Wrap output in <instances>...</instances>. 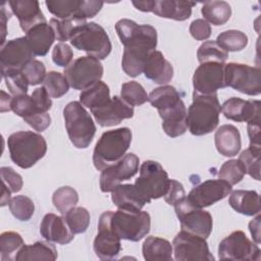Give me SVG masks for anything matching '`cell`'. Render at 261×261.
Listing matches in <instances>:
<instances>
[{"label": "cell", "instance_id": "58", "mask_svg": "<svg viewBox=\"0 0 261 261\" xmlns=\"http://www.w3.org/2000/svg\"><path fill=\"white\" fill-rule=\"evenodd\" d=\"M11 101H12V97L8 94H6L4 91H1V112H6V111H10L11 110Z\"/></svg>", "mask_w": 261, "mask_h": 261}, {"label": "cell", "instance_id": "35", "mask_svg": "<svg viewBox=\"0 0 261 261\" xmlns=\"http://www.w3.org/2000/svg\"><path fill=\"white\" fill-rule=\"evenodd\" d=\"M24 245L21 236L15 231H4L0 236L1 261L15 260L19 249Z\"/></svg>", "mask_w": 261, "mask_h": 261}, {"label": "cell", "instance_id": "11", "mask_svg": "<svg viewBox=\"0 0 261 261\" xmlns=\"http://www.w3.org/2000/svg\"><path fill=\"white\" fill-rule=\"evenodd\" d=\"M103 65L92 56H82L64 68L63 74L74 90L84 91L99 82L103 75Z\"/></svg>", "mask_w": 261, "mask_h": 261}, {"label": "cell", "instance_id": "60", "mask_svg": "<svg viewBox=\"0 0 261 261\" xmlns=\"http://www.w3.org/2000/svg\"><path fill=\"white\" fill-rule=\"evenodd\" d=\"M10 194L11 192L3 185V190H2V197H1V206H5L9 203L10 199Z\"/></svg>", "mask_w": 261, "mask_h": 261}, {"label": "cell", "instance_id": "37", "mask_svg": "<svg viewBox=\"0 0 261 261\" xmlns=\"http://www.w3.org/2000/svg\"><path fill=\"white\" fill-rule=\"evenodd\" d=\"M260 147L261 145L250 144L238 159L242 163L245 172L256 180H260Z\"/></svg>", "mask_w": 261, "mask_h": 261}, {"label": "cell", "instance_id": "49", "mask_svg": "<svg viewBox=\"0 0 261 261\" xmlns=\"http://www.w3.org/2000/svg\"><path fill=\"white\" fill-rule=\"evenodd\" d=\"M0 174L3 185L11 192L17 193L21 190L23 181L20 174L14 171L13 168L8 166H2L0 168Z\"/></svg>", "mask_w": 261, "mask_h": 261}, {"label": "cell", "instance_id": "1", "mask_svg": "<svg viewBox=\"0 0 261 261\" xmlns=\"http://www.w3.org/2000/svg\"><path fill=\"white\" fill-rule=\"evenodd\" d=\"M115 30L124 46L121 67L128 76L136 77L143 72L147 58L157 47V32L150 24H138L127 18L119 19Z\"/></svg>", "mask_w": 261, "mask_h": 261}, {"label": "cell", "instance_id": "27", "mask_svg": "<svg viewBox=\"0 0 261 261\" xmlns=\"http://www.w3.org/2000/svg\"><path fill=\"white\" fill-rule=\"evenodd\" d=\"M195 5V2L189 1L155 0L152 3L151 12L159 17L182 21L191 16L192 8Z\"/></svg>", "mask_w": 261, "mask_h": 261}, {"label": "cell", "instance_id": "34", "mask_svg": "<svg viewBox=\"0 0 261 261\" xmlns=\"http://www.w3.org/2000/svg\"><path fill=\"white\" fill-rule=\"evenodd\" d=\"M204 19L213 25H222L231 15L230 5L225 1H206L201 8Z\"/></svg>", "mask_w": 261, "mask_h": 261}, {"label": "cell", "instance_id": "16", "mask_svg": "<svg viewBox=\"0 0 261 261\" xmlns=\"http://www.w3.org/2000/svg\"><path fill=\"white\" fill-rule=\"evenodd\" d=\"M35 55L25 37L7 41L1 46L0 62L2 76L14 70H21Z\"/></svg>", "mask_w": 261, "mask_h": 261}, {"label": "cell", "instance_id": "31", "mask_svg": "<svg viewBox=\"0 0 261 261\" xmlns=\"http://www.w3.org/2000/svg\"><path fill=\"white\" fill-rule=\"evenodd\" d=\"M57 250L49 241H39L33 245H23L15 256V261L28 260H56Z\"/></svg>", "mask_w": 261, "mask_h": 261}, {"label": "cell", "instance_id": "22", "mask_svg": "<svg viewBox=\"0 0 261 261\" xmlns=\"http://www.w3.org/2000/svg\"><path fill=\"white\" fill-rule=\"evenodd\" d=\"M260 101L243 100L232 97L221 105L223 115L230 120L238 122H249L260 119Z\"/></svg>", "mask_w": 261, "mask_h": 261}, {"label": "cell", "instance_id": "43", "mask_svg": "<svg viewBox=\"0 0 261 261\" xmlns=\"http://www.w3.org/2000/svg\"><path fill=\"white\" fill-rule=\"evenodd\" d=\"M43 87H45V89L52 98L58 99L68 92L69 84L64 74L52 70L47 72L46 77L43 82Z\"/></svg>", "mask_w": 261, "mask_h": 261}, {"label": "cell", "instance_id": "12", "mask_svg": "<svg viewBox=\"0 0 261 261\" xmlns=\"http://www.w3.org/2000/svg\"><path fill=\"white\" fill-rule=\"evenodd\" d=\"M176 216L180 222L181 230L207 239L213 227L212 216L202 208L194 207L187 199V196L177 201L174 205Z\"/></svg>", "mask_w": 261, "mask_h": 261}, {"label": "cell", "instance_id": "19", "mask_svg": "<svg viewBox=\"0 0 261 261\" xmlns=\"http://www.w3.org/2000/svg\"><path fill=\"white\" fill-rule=\"evenodd\" d=\"M231 192V186L222 179H207L191 190L188 201L197 208H205L224 199Z\"/></svg>", "mask_w": 261, "mask_h": 261}, {"label": "cell", "instance_id": "51", "mask_svg": "<svg viewBox=\"0 0 261 261\" xmlns=\"http://www.w3.org/2000/svg\"><path fill=\"white\" fill-rule=\"evenodd\" d=\"M190 34L194 39L204 41L211 36V27L205 19L198 18L191 22Z\"/></svg>", "mask_w": 261, "mask_h": 261}, {"label": "cell", "instance_id": "15", "mask_svg": "<svg viewBox=\"0 0 261 261\" xmlns=\"http://www.w3.org/2000/svg\"><path fill=\"white\" fill-rule=\"evenodd\" d=\"M174 259L177 261H213L214 257L210 253L206 239L180 230L172 242Z\"/></svg>", "mask_w": 261, "mask_h": 261}, {"label": "cell", "instance_id": "30", "mask_svg": "<svg viewBox=\"0 0 261 261\" xmlns=\"http://www.w3.org/2000/svg\"><path fill=\"white\" fill-rule=\"evenodd\" d=\"M228 204L234 211L247 216H254L260 212V197L256 191H232L228 198Z\"/></svg>", "mask_w": 261, "mask_h": 261}, {"label": "cell", "instance_id": "50", "mask_svg": "<svg viewBox=\"0 0 261 261\" xmlns=\"http://www.w3.org/2000/svg\"><path fill=\"white\" fill-rule=\"evenodd\" d=\"M72 57V49L66 43H58L52 50V60L58 66L67 67L71 63Z\"/></svg>", "mask_w": 261, "mask_h": 261}, {"label": "cell", "instance_id": "5", "mask_svg": "<svg viewBox=\"0 0 261 261\" xmlns=\"http://www.w3.org/2000/svg\"><path fill=\"white\" fill-rule=\"evenodd\" d=\"M132 137V130L128 127H119L103 133L93 152L95 168L103 170L119 161L129 148Z\"/></svg>", "mask_w": 261, "mask_h": 261}, {"label": "cell", "instance_id": "8", "mask_svg": "<svg viewBox=\"0 0 261 261\" xmlns=\"http://www.w3.org/2000/svg\"><path fill=\"white\" fill-rule=\"evenodd\" d=\"M70 44L88 56L99 60L105 59L111 52L112 46L106 31L96 22H86L75 28L70 38Z\"/></svg>", "mask_w": 261, "mask_h": 261}, {"label": "cell", "instance_id": "32", "mask_svg": "<svg viewBox=\"0 0 261 261\" xmlns=\"http://www.w3.org/2000/svg\"><path fill=\"white\" fill-rule=\"evenodd\" d=\"M144 259L147 261L172 260V245L159 237H148L142 246Z\"/></svg>", "mask_w": 261, "mask_h": 261}, {"label": "cell", "instance_id": "3", "mask_svg": "<svg viewBox=\"0 0 261 261\" xmlns=\"http://www.w3.org/2000/svg\"><path fill=\"white\" fill-rule=\"evenodd\" d=\"M221 106L217 94L193 93V102L188 109L187 123L194 136H204L213 132L219 122Z\"/></svg>", "mask_w": 261, "mask_h": 261}, {"label": "cell", "instance_id": "36", "mask_svg": "<svg viewBox=\"0 0 261 261\" xmlns=\"http://www.w3.org/2000/svg\"><path fill=\"white\" fill-rule=\"evenodd\" d=\"M216 43L227 53L242 51L248 45V37L238 30H228L217 36Z\"/></svg>", "mask_w": 261, "mask_h": 261}, {"label": "cell", "instance_id": "56", "mask_svg": "<svg viewBox=\"0 0 261 261\" xmlns=\"http://www.w3.org/2000/svg\"><path fill=\"white\" fill-rule=\"evenodd\" d=\"M249 229L254 242L257 245H259L260 244V215L259 214H257L256 218L250 221Z\"/></svg>", "mask_w": 261, "mask_h": 261}, {"label": "cell", "instance_id": "18", "mask_svg": "<svg viewBox=\"0 0 261 261\" xmlns=\"http://www.w3.org/2000/svg\"><path fill=\"white\" fill-rule=\"evenodd\" d=\"M224 66L221 62L201 63L193 75L194 92L208 95L225 88Z\"/></svg>", "mask_w": 261, "mask_h": 261}, {"label": "cell", "instance_id": "38", "mask_svg": "<svg viewBox=\"0 0 261 261\" xmlns=\"http://www.w3.org/2000/svg\"><path fill=\"white\" fill-rule=\"evenodd\" d=\"M54 207L61 213L65 214L69 209L74 207L79 202L77 192L71 187L58 188L52 196Z\"/></svg>", "mask_w": 261, "mask_h": 261}, {"label": "cell", "instance_id": "17", "mask_svg": "<svg viewBox=\"0 0 261 261\" xmlns=\"http://www.w3.org/2000/svg\"><path fill=\"white\" fill-rule=\"evenodd\" d=\"M139 157L134 153H128L116 163L101 170V191L103 193H109L123 180L130 179L139 171Z\"/></svg>", "mask_w": 261, "mask_h": 261}, {"label": "cell", "instance_id": "39", "mask_svg": "<svg viewBox=\"0 0 261 261\" xmlns=\"http://www.w3.org/2000/svg\"><path fill=\"white\" fill-rule=\"evenodd\" d=\"M120 97L130 106H141L149 99V95L141 84L130 81L122 84Z\"/></svg>", "mask_w": 261, "mask_h": 261}, {"label": "cell", "instance_id": "59", "mask_svg": "<svg viewBox=\"0 0 261 261\" xmlns=\"http://www.w3.org/2000/svg\"><path fill=\"white\" fill-rule=\"evenodd\" d=\"M152 3H153V1H150V0H148V1H133V5L138 10H141L144 12H151Z\"/></svg>", "mask_w": 261, "mask_h": 261}, {"label": "cell", "instance_id": "40", "mask_svg": "<svg viewBox=\"0 0 261 261\" xmlns=\"http://www.w3.org/2000/svg\"><path fill=\"white\" fill-rule=\"evenodd\" d=\"M198 61L200 63L205 62H221L224 63L228 57V53L223 50L216 41L204 42L197 51Z\"/></svg>", "mask_w": 261, "mask_h": 261}, {"label": "cell", "instance_id": "6", "mask_svg": "<svg viewBox=\"0 0 261 261\" xmlns=\"http://www.w3.org/2000/svg\"><path fill=\"white\" fill-rule=\"evenodd\" d=\"M101 215L120 240L139 242L150 231L151 217L147 211L130 212L118 209L105 211Z\"/></svg>", "mask_w": 261, "mask_h": 261}, {"label": "cell", "instance_id": "52", "mask_svg": "<svg viewBox=\"0 0 261 261\" xmlns=\"http://www.w3.org/2000/svg\"><path fill=\"white\" fill-rule=\"evenodd\" d=\"M32 98L36 104V107L38 111L40 112H47L48 110L51 109L52 106V100L51 96L45 89V87H40L37 88L33 93H32Z\"/></svg>", "mask_w": 261, "mask_h": 261}, {"label": "cell", "instance_id": "25", "mask_svg": "<svg viewBox=\"0 0 261 261\" xmlns=\"http://www.w3.org/2000/svg\"><path fill=\"white\" fill-rule=\"evenodd\" d=\"M143 73L148 80L164 86L172 80L173 67L160 51L155 50L147 58Z\"/></svg>", "mask_w": 261, "mask_h": 261}, {"label": "cell", "instance_id": "47", "mask_svg": "<svg viewBox=\"0 0 261 261\" xmlns=\"http://www.w3.org/2000/svg\"><path fill=\"white\" fill-rule=\"evenodd\" d=\"M11 110L16 115H18L22 118L28 117L36 112H40V111H38L32 96H29L27 94L12 97Z\"/></svg>", "mask_w": 261, "mask_h": 261}, {"label": "cell", "instance_id": "24", "mask_svg": "<svg viewBox=\"0 0 261 261\" xmlns=\"http://www.w3.org/2000/svg\"><path fill=\"white\" fill-rule=\"evenodd\" d=\"M8 5L14 15H16L21 30L28 33L34 27L45 23L46 18L40 8V4L35 0H9Z\"/></svg>", "mask_w": 261, "mask_h": 261}, {"label": "cell", "instance_id": "48", "mask_svg": "<svg viewBox=\"0 0 261 261\" xmlns=\"http://www.w3.org/2000/svg\"><path fill=\"white\" fill-rule=\"evenodd\" d=\"M31 86H37L44 82L46 77V68L43 62L33 59L21 69Z\"/></svg>", "mask_w": 261, "mask_h": 261}, {"label": "cell", "instance_id": "33", "mask_svg": "<svg viewBox=\"0 0 261 261\" xmlns=\"http://www.w3.org/2000/svg\"><path fill=\"white\" fill-rule=\"evenodd\" d=\"M109 87L104 82H97L80 94V102L90 110L98 108L110 100Z\"/></svg>", "mask_w": 261, "mask_h": 261}, {"label": "cell", "instance_id": "44", "mask_svg": "<svg viewBox=\"0 0 261 261\" xmlns=\"http://www.w3.org/2000/svg\"><path fill=\"white\" fill-rule=\"evenodd\" d=\"M84 23H86V20H81L75 18H66V19L51 18L49 21L50 27L54 31L55 38L57 39V41H60V43L70 40L75 28Z\"/></svg>", "mask_w": 261, "mask_h": 261}, {"label": "cell", "instance_id": "55", "mask_svg": "<svg viewBox=\"0 0 261 261\" xmlns=\"http://www.w3.org/2000/svg\"><path fill=\"white\" fill-rule=\"evenodd\" d=\"M248 136L251 145H260V119L247 122Z\"/></svg>", "mask_w": 261, "mask_h": 261}, {"label": "cell", "instance_id": "14", "mask_svg": "<svg viewBox=\"0 0 261 261\" xmlns=\"http://www.w3.org/2000/svg\"><path fill=\"white\" fill-rule=\"evenodd\" d=\"M47 9L58 19L75 18L86 20L94 17L102 8L98 0H47Z\"/></svg>", "mask_w": 261, "mask_h": 261}, {"label": "cell", "instance_id": "53", "mask_svg": "<svg viewBox=\"0 0 261 261\" xmlns=\"http://www.w3.org/2000/svg\"><path fill=\"white\" fill-rule=\"evenodd\" d=\"M23 120L37 132L45 130L51 123V117L48 112H36L28 117H24Z\"/></svg>", "mask_w": 261, "mask_h": 261}, {"label": "cell", "instance_id": "20", "mask_svg": "<svg viewBox=\"0 0 261 261\" xmlns=\"http://www.w3.org/2000/svg\"><path fill=\"white\" fill-rule=\"evenodd\" d=\"M91 113L93 114L96 122L105 127L116 125L123 119L132 118L134 116V108L121 97L114 96L102 106L92 109Z\"/></svg>", "mask_w": 261, "mask_h": 261}, {"label": "cell", "instance_id": "10", "mask_svg": "<svg viewBox=\"0 0 261 261\" xmlns=\"http://www.w3.org/2000/svg\"><path fill=\"white\" fill-rule=\"evenodd\" d=\"M225 86L249 95L257 96L261 93V70L248 64L229 62L224 66Z\"/></svg>", "mask_w": 261, "mask_h": 261}, {"label": "cell", "instance_id": "41", "mask_svg": "<svg viewBox=\"0 0 261 261\" xmlns=\"http://www.w3.org/2000/svg\"><path fill=\"white\" fill-rule=\"evenodd\" d=\"M64 218L71 229V231L75 233L85 232L90 224V213L84 207H72L65 214Z\"/></svg>", "mask_w": 261, "mask_h": 261}, {"label": "cell", "instance_id": "45", "mask_svg": "<svg viewBox=\"0 0 261 261\" xmlns=\"http://www.w3.org/2000/svg\"><path fill=\"white\" fill-rule=\"evenodd\" d=\"M245 174V169L238 159H230L225 161L218 171V177L228 182L231 187L240 182Z\"/></svg>", "mask_w": 261, "mask_h": 261}, {"label": "cell", "instance_id": "2", "mask_svg": "<svg viewBox=\"0 0 261 261\" xmlns=\"http://www.w3.org/2000/svg\"><path fill=\"white\" fill-rule=\"evenodd\" d=\"M148 101L156 108L162 119V128L170 138H176L188 129V110L179 93L169 85L154 89L149 94Z\"/></svg>", "mask_w": 261, "mask_h": 261}, {"label": "cell", "instance_id": "46", "mask_svg": "<svg viewBox=\"0 0 261 261\" xmlns=\"http://www.w3.org/2000/svg\"><path fill=\"white\" fill-rule=\"evenodd\" d=\"M6 87L13 96L24 95L28 93L29 82L21 70H14L6 73L4 76Z\"/></svg>", "mask_w": 261, "mask_h": 261}, {"label": "cell", "instance_id": "7", "mask_svg": "<svg viewBox=\"0 0 261 261\" xmlns=\"http://www.w3.org/2000/svg\"><path fill=\"white\" fill-rule=\"evenodd\" d=\"M65 128L71 144L77 149H86L92 143L96 125L91 114L81 102H69L63 109Z\"/></svg>", "mask_w": 261, "mask_h": 261}, {"label": "cell", "instance_id": "23", "mask_svg": "<svg viewBox=\"0 0 261 261\" xmlns=\"http://www.w3.org/2000/svg\"><path fill=\"white\" fill-rule=\"evenodd\" d=\"M40 233L45 240L59 245H66L74 238L65 218L54 213H48L43 217Z\"/></svg>", "mask_w": 261, "mask_h": 261}, {"label": "cell", "instance_id": "54", "mask_svg": "<svg viewBox=\"0 0 261 261\" xmlns=\"http://www.w3.org/2000/svg\"><path fill=\"white\" fill-rule=\"evenodd\" d=\"M163 197L167 204L173 206L177 201H179L180 199L186 197V192H185L184 186L175 179H169L168 189Z\"/></svg>", "mask_w": 261, "mask_h": 261}, {"label": "cell", "instance_id": "29", "mask_svg": "<svg viewBox=\"0 0 261 261\" xmlns=\"http://www.w3.org/2000/svg\"><path fill=\"white\" fill-rule=\"evenodd\" d=\"M25 38L35 56H45L56 39L53 29L47 22L31 29Z\"/></svg>", "mask_w": 261, "mask_h": 261}, {"label": "cell", "instance_id": "21", "mask_svg": "<svg viewBox=\"0 0 261 261\" xmlns=\"http://www.w3.org/2000/svg\"><path fill=\"white\" fill-rule=\"evenodd\" d=\"M93 249L101 260H113L121 251L120 239L111 230L102 215L99 218L98 233L94 240Z\"/></svg>", "mask_w": 261, "mask_h": 261}, {"label": "cell", "instance_id": "57", "mask_svg": "<svg viewBox=\"0 0 261 261\" xmlns=\"http://www.w3.org/2000/svg\"><path fill=\"white\" fill-rule=\"evenodd\" d=\"M10 14L11 12L7 11V9L5 8V4H3L1 6V17H0V21H1V33H2V38H1V46L4 45V42H5V36H6V22H7V19H9L10 17Z\"/></svg>", "mask_w": 261, "mask_h": 261}, {"label": "cell", "instance_id": "26", "mask_svg": "<svg viewBox=\"0 0 261 261\" xmlns=\"http://www.w3.org/2000/svg\"><path fill=\"white\" fill-rule=\"evenodd\" d=\"M111 200L114 205L121 210L139 212L148 201L139 193L135 185H118L111 191Z\"/></svg>", "mask_w": 261, "mask_h": 261}, {"label": "cell", "instance_id": "4", "mask_svg": "<svg viewBox=\"0 0 261 261\" xmlns=\"http://www.w3.org/2000/svg\"><path fill=\"white\" fill-rule=\"evenodd\" d=\"M11 160L20 168L34 166L47 152V143L43 136L30 130L11 134L7 139Z\"/></svg>", "mask_w": 261, "mask_h": 261}, {"label": "cell", "instance_id": "13", "mask_svg": "<svg viewBox=\"0 0 261 261\" xmlns=\"http://www.w3.org/2000/svg\"><path fill=\"white\" fill-rule=\"evenodd\" d=\"M261 251L256 243L251 242L244 231L236 230L224 238L218 245V258L221 260H260Z\"/></svg>", "mask_w": 261, "mask_h": 261}, {"label": "cell", "instance_id": "42", "mask_svg": "<svg viewBox=\"0 0 261 261\" xmlns=\"http://www.w3.org/2000/svg\"><path fill=\"white\" fill-rule=\"evenodd\" d=\"M8 206L12 215L20 221L30 220L35 212V204L33 200L24 195H18L11 198Z\"/></svg>", "mask_w": 261, "mask_h": 261}, {"label": "cell", "instance_id": "9", "mask_svg": "<svg viewBox=\"0 0 261 261\" xmlns=\"http://www.w3.org/2000/svg\"><path fill=\"white\" fill-rule=\"evenodd\" d=\"M139 193L148 201L163 197L168 189L169 178L160 163L154 160L144 161L140 167V176L135 181Z\"/></svg>", "mask_w": 261, "mask_h": 261}, {"label": "cell", "instance_id": "28", "mask_svg": "<svg viewBox=\"0 0 261 261\" xmlns=\"http://www.w3.org/2000/svg\"><path fill=\"white\" fill-rule=\"evenodd\" d=\"M215 147L222 156L233 157L242 147L239 129L232 124H223L217 128L214 135Z\"/></svg>", "mask_w": 261, "mask_h": 261}]
</instances>
